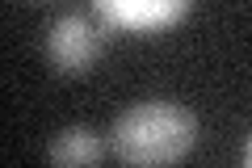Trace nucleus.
Masks as SVG:
<instances>
[{
    "label": "nucleus",
    "instance_id": "nucleus-1",
    "mask_svg": "<svg viewBox=\"0 0 252 168\" xmlns=\"http://www.w3.org/2000/svg\"><path fill=\"white\" fill-rule=\"evenodd\" d=\"M198 143V118L177 101H139L122 109L109 131L122 168H172Z\"/></svg>",
    "mask_w": 252,
    "mask_h": 168
},
{
    "label": "nucleus",
    "instance_id": "nucleus-2",
    "mask_svg": "<svg viewBox=\"0 0 252 168\" xmlns=\"http://www.w3.org/2000/svg\"><path fill=\"white\" fill-rule=\"evenodd\" d=\"M46 59L55 71L63 76H84L105 51V26H97L84 13H63L46 26V42H42Z\"/></svg>",
    "mask_w": 252,
    "mask_h": 168
},
{
    "label": "nucleus",
    "instance_id": "nucleus-3",
    "mask_svg": "<svg viewBox=\"0 0 252 168\" xmlns=\"http://www.w3.org/2000/svg\"><path fill=\"white\" fill-rule=\"evenodd\" d=\"M189 4L185 0H152V4H130V0H101L97 4V17L105 26L118 30H156V26H168V21L185 17Z\"/></svg>",
    "mask_w": 252,
    "mask_h": 168
},
{
    "label": "nucleus",
    "instance_id": "nucleus-4",
    "mask_svg": "<svg viewBox=\"0 0 252 168\" xmlns=\"http://www.w3.org/2000/svg\"><path fill=\"white\" fill-rule=\"evenodd\" d=\"M101 160H105V143L89 126H67L46 147V164L51 168H101Z\"/></svg>",
    "mask_w": 252,
    "mask_h": 168
},
{
    "label": "nucleus",
    "instance_id": "nucleus-5",
    "mask_svg": "<svg viewBox=\"0 0 252 168\" xmlns=\"http://www.w3.org/2000/svg\"><path fill=\"white\" fill-rule=\"evenodd\" d=\"M244 168H252V139H248V147H244Z\"/></svg>",
    "mask_w": 252,
    "mask_h": 168
}]
</instances>
